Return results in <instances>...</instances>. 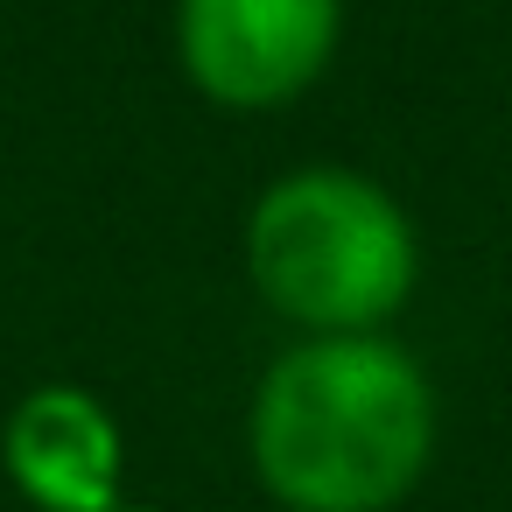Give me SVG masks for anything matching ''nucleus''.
<instances>
[{
	"label": "nucleus",
	"mask_w": 512,
	"mask_h": 512,
	"mask_svg": "<svg viewBox=\"0 0 512 512\" xmlns=\"http://www.w3.org/2000/svg\"><path fill=\"white\" fill-rule=\"evenodd\" d=\"M8 477L43 512H113L120 505V428L85 386H36L0 435Z\"/></svg>",
	"instance_id": "nucleus-4"
},
{
	"label": "nucleus",
	"mask_w": 512,
	"mask_h": 512,
	"mask_svg": "<svg viewBox=\"0 0 512 512\" xmlns=\"http://www.w3.org/2000/svg\"><path fill=\"white\" fill-rule=\"evenodd\" d=\"M435 456V386L379 330L302 337L253 393V470L288 512H386Z\"/></svg>",
	"instance_id": "nucleus-1"
},
{
	"label": "nucleus",
	"mask_w": 512,
	"mask_h": 512,
	"mask_svg": "<svg viewBox=\"0 0 512 512\" xmlns=\"http://www.w3.org/2000/svg\"><path fill=\"white\" fill-rule=\"evenodd\" d=\"M113 512H162V505H134V498H120V505H113Z\"/></svg>",
	"instance_id": "nucleus-5"
},
{
	"label": "nucleus",
	"mask_w": 512,
	"mask_h": 512,
	"mask_svg": "<svg viewBox=\"0 0 512 512\" xmlns=\"http://www.w3.org/2000/svg\"><path fill=\"white\" fill-rule=\"evenodd\" d=\"M344 29V0H176V57L225 113L302 99Z\"/></svg>",
	"instance_id": "nucleus-3"
},
{
	"label": "nucleus",
	"mask_w": 512,
	"mask_h": 512,
	"mask_svg": "<svg viewBox=\"0 0 512 512\" xmlns=\"http://www.w3.org/2000/svg\"><path fill=\"white\" fill-rule=\"evenodd\" d=\"M246 274L260 302L309 337H358L400 316L421 274L407 211L351 169H295L246 218Z\"/></svg>",
	"instance_id": "nucleus-2"
}]
</instances>
